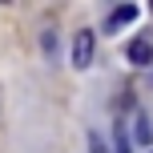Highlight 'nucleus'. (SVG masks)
<instances>
[{"label": "nucleus", "instance_id": "f257e3e1", "mask_svg": "<svg viewBox=\"0 0 153 153\" xmlns=\"http://www.w3.org/2000/svg\"><path fill=\"white\" fill-rule=\"evenodd\" d=\"M93 53H97V32L81 28L76 40H73V65H76V69H89V65H93Z\"/></svg>", "mask_w": 153, "mask_h": 153}, {"label": "nucleus", "instance_id": "f03ea898", "mask_svg": "<svg viewBox=\"0 0 153 153\" xmlns=\"http://www.w3.org/2000/svg\"><path fill=\"white\" fill-rule=\"evenodd\" d=\"M129 61L141 65V69H145V65H153V45H149L145 36H137V40L129 45Z\"/></svg>", "mask_w": 153, "mask_h": 153}, {"label": "nucleus", "instance_id": "7ed1b4c3", "mask_svg": "<svg viewBox=\"0 0 153 153\" xmlns=\"http://www.w3.org/2000/svg\"><path fill=\"white\" fill-rule=\"evenodd\" d=\"M129 20H137V4H121V8L109 12V28H121V24H129Z\"/></svg>", "mask_w": 153, "mask_h": 153}, {"label": "nucleus", "instance_id": "20e7f679", "mask_svg": "<svg viewBox=\"0 0 153 153\" xmlns=\"http://www.w3.org/2000/svg\"><path fill=\"white\" fill-rule=\"evenodd\" d=\"M133 137H137V145H149V137H153V121H149V113H137V121H133Z\"/></svg>", "mask_w": 153, "mask_h": 153}, {"label": "nucleus", "instance_id": "39448f33", "mask_svg": "<svg viewBox=\"0 0 153 153\" xmlns=\"http://www.w3.org/2000/svg\"><path fill=\"white\" fill-rule=\"evenodd\" d=\"M113 153H129V133L117 125V133H113Z\"/></svg>", "mask_w": 153, "mask_h": 153}, {"label": "nucleus", "instance_id": "423d86ee", "mask_svg": "<svg viewBox=\"0 0 153 153\" xmlns=\"http://www.w3.org/2000/svg\"><path fill=\"white\" fill-rule=\"evenodd\" d=\"M45 53H48V56L56 53V36H53V32H45Z\"/></svg>", "mask_w": 153, "mask_h": 153}]
</instances>
